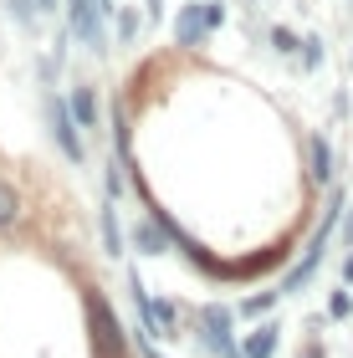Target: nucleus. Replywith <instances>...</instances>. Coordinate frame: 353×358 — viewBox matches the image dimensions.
Returning a JSON list of instances; mask_svg holds the SVG:
<instances>
[{"mask_svg": "<svg viewBox=\"0 0 353 358\" xmlns=\"http://www.w3.org/2000/svg\"><path fill=\"white\" fill-rule=\"evenodd\" d=\"M82 317H87V353L92 358H128V328L103 297V287H82Z\"/></svg>", "mask_w": 353, "mask_h": 358, "instance_id": "1", "label": "nucleus"}, {"mask_svg": "<svg viewBox=\"0 0 353 358\" xmlns=\"http://www.w3.org/2000/svg\"><path fill=\"white\" fill-rule=\"evenodd\" d=\"M343 210H348V194H343V189H333V200H328V215H323V225H317V231H312V241H308V251H302V262H297L292 271L282 276V287H277L282 297H292V292H302V287L312 282V271L323 266V256H328V241H333V231H338Z\"/></svg>", "mask_w": 353, "mask_h": 358, "instance_id": "2", "label": "nucleus"}, {"mask_svg": "<svg viewBox=\"0 0 353 358\" xmlns=\"http://www.w3.org/2000/svg\"><path fill=\"white\" fill-rule=\"evenodd\" d=\"M41 103H46V123H52V138H57L62 159H67V164H82V159H87V143H82V128H77L72 108H67V97L46 92Z\"/></svg>", "mask_w": 353, "mask_h": 358, "instance_id": "3", "label": "nucleus"}, {"mask_svg": "<svg viewBox=\"0 0 353 358\" xmlns=\"http://www.w3.org/2000/svg\"><path fill=\"white\" fill-rule=\"evenodd\" d=\"M220 21H226V6H220V0H195V6H185L180 21H174V41L180 46H200Z\"/></svg>", "mask_w": 353, "mask_h": 358, "instance_id": "4", "label": "nucleus"}, {"mask_svg": "<svg viewBox=\"0 0 353 358\" xmlns=\"http://www.w3.org/2000/svg\"><path fill=\"white\" fill-rule=\"evenodd\" d=\"M195 322H200V338H205V348H210L215 358H240V343L231 338V307H220V302H205L200 313H195Z\"/></svg>", "mask_w": 353, "mask_h": 358, "instance_id": "5", "label": "nucleus"}, {"mask_svg": "<svg viewBox=\"0 0 353 358\" xmlns=\"http://www.w3.org/2000/svg\"><path fill=\"white\" fill-rule=\"evenodd\" d=\"M62 10H67V31L82 46H92V52H103V10H98V0H62Z\"/></svg>", "mask_w": 353, "mask_h": 358, "instance_id": "6", "label": "nucleus"}, {"mask_svg": "<svg viewBox=\"0 0 353 358\" xmlns=\"http://www.w3.org/2000/svg\"><path fill=\"white\" fill-rule=\"evenodd\" d=\"M308 179L317 189H328L333 185V143L323 138V134H312L308 138Z\"/></svg>", "mask_w": 353, "mask_h": 358, "instance_id": "7", "label": "nucleus"}, {"mask_svg": "<svg viewBox=\"0 0 353 358\" xmlns=\"http://www.w3.org/2000/svg\"><path fill=\"white\" fill-rule=\"evenodd\" d=\"M67 108H72L77 128H98V92H92L87 83H77V87L67 92Z\"/></svg>", "mask_w": 353, "mask_h": 358, "instance_id": "8", "label": "nucleus"}, {"mask_svg": "<svg viewBox=\"0 0 353 358\" xmlns=\"http://www.w3.org/2000/svg\"><path fill=\"white\" fill-rule=\"evenodd\" d=\"M277 343H282V328H277V322H261V328L240 343V358H271V353H277Z\"/></svg>", "mask_w": 353, "mask_h": 358, "instance_id": "9", "label": "nucleus"}, {"mask_svg": "<svg viewBox=\"0 0 353 358\" xmlns=\"http://www.w3.org/2000/svg\"><path fill=\"white\" fill-rule=\"evenodd\" d=\"M98 225H103V251H108V256H123V231H118L113 200H103V215H98Z\"/></svg>", "mask_w": 353, "mask_h": 358, "instance_id": "10", "label": "nucleus"}, {"mask_svg": "<svg viewBox=\"0 0 353 358\" xmlns=\"http://www.w3.org/2000/svg\"><path fill=\"white\" fill-rule=\"evenodd\" d=\"M15 220H21V189L10 179H0V231H10Z\"/></svg>", "mask_w": 353, "mask_h": 358, "instance_id": "11", "label": "nucleus"}, {"mask_svg": "<svg viewBox=\"0 0 353 358\" xmlns=\"http://www.w3.org/2000/svg\"><path fill=\"white\" fill-rule=\"evenodd\" d=\"M134 241H138V246L149 251V256H159V251H164V241H169V236H164V225H159V220H149V225H138V236H134Z\"/></svg>", "mask_w": 353, "mask_h": 358, "instance_id": "12", "label": "nucleus"}, {"mask_svg": "<svg viewBox=\"0 0 353 358\" xmlns=\"http://www.w3.org/2000/svg\"><path fill=\"white\" fill-rule=\"evenodd\" d=\"M277 297H282V292H256V297L240 302V317H261V313H271V307H277Z\"/></svg>", "mask_w": 353, "mask_h": 358, "instance_id": "13", "label": "nucleus"}, {"mask_svg": "<svg viewBox=\"0 0 353 358\" xmlns=\"http://www.w3.org/2000/svg\"><path fill=\"white\" fill-rule=\"evenodd\" d=\"M328 313H333V317H348V313H353V292H343V287H338V292L328 297Z\"/></svg>", "mask_w": 353, "mask_h": 358, "instance_id": "14", "label": "nucleus"}, {"mask_svg": "<svg viewBox=\"0 0 353 358\" xmlns=\"http://www.w3.org/2000/svg\"><path fill=\"white\" fill-rule=\"evenodd\" d=\"M118 36H123V41L138 36V10H118Z\"/></svg>", "mask_w": 353, "mask_h": 358, "instance_id": "15", "label": "nucleus"}, {"mask_svg": "<svg viewBox=\"0 0 353 358\" xmlns=\"http://www.w3.org/2000/svg\"><path fill=\"white\" fill-rule=\"evenodd\" d=\"M271 41H277V52H297V46H302V41L292 36V31H282V26L271 31Z\"/></svg>", "mask_w": 353, "mask_h": 358, "instance_id": "16", "label": "nucleus"}, {"mask_svg": "<svg viewBox=\"0 0 353 358\" xmlns=\"http://www.w3.org/2000/svg\"><path fill=\"white\" fill-rule=\"evenodd\" d=\"M308 46V52H302V67H317V62H323V41H302Z\"/></svg>", "mask_w": 353, "mask_h": 358, "instance_id": "17", "label": "nucleus"}, {"mask_svg": "<svg viewBox=\"0 0 353 358\" xmlns=\"http://www.w3.org/2000/svg\"><path fill=\"white\" fill-rule=\"evenodd\" d=\"M138 348H143V358H164V353H159V343H154V338L143 333V328H138Z\"/></svg>", "mask_w": 353, "mask_h": 358, "instance_id": "18", "label": "nucleus"}, {"mask_svg": "<svg viewBox=\"0 0 353 358\" xmlns=\"http://www.w3.org/2000/svg\"><path fill=\"white\" fill-rule=\"evenodd\" d=\"M343 246L353 251V200H348V210H343Z\"/></svg>", "mask_w": 353, "mask_h": 358, "instance_id": "19", "label": "nucleus"}, {"mask_svg": "<svg viewBox=\"0 0 353 358\" xmlns=\"http://www.w3.org/2000/svg\"><path fill=\"white\" fill-rule=\"evenodd\" d=\"M31 6H36V15H46V10H57L62 0H31Z\"/></svg>", "mask_w": 353, "mask_h": 358, "instance_id": "20", "label": "nucleus"}, {"mask_svg": "<svg viewBox=\"0 0 353 358\" xmlns=\"http://www.w3.org/2000/svg\"><path fill=\"white\" fill-rule=\"evenodd\" d=\"M98 10H103V15H118V6H113V0H98Z\"/></svg>", "mask_w": 353, "mask_h": 358, "instance_id": "21", "label": "nucleus"}, {"mask_svg": "<svg viewBox=\"0 0 353 358\" xmlns=\"http://www.w3.org/2000/svg\"><path fill=\"white\" fill-rule=\"evenodd\" d=\"M343 282H353V251H348V262H343Z\"/></svg>", "mask_w": 353, "mask_h": 358, "instance_id": "22", "label": "nucleus"}, {"mask_svg": "<svg viewBox=\"0 0 353 358\" xmlns=\"http://www.w3.org/2000/svg\"><path fill=\"white\" fill-rule=\"evenodd\" d=\"M159 6H164V0H149V15H154V21H159Z\"/></svg>", "mask_w": 353, "mask_h": 358, "instance_id": "23", "label": "nucleus"}]
</instances>
